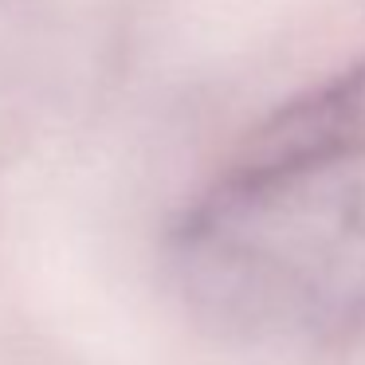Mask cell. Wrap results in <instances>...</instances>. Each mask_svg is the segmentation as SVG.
Returning a JSON list of instances; mask_svg holds the SVG:
<instances>
[{"instance_id":"2","label":"cell","mask_w":365,"mask_h":365,"mask_svg":"<svg viewBox=\"0 0 365 365\" xmlns=\"http://www.w3.org/2000/svg\"><path fill=\"white\" fill-rule=\"evenodd\" d=\"M365 161V59L283 103L224 169H349Z\"/></svg>"},{"instance_id":"1","label":"cell","mask_w":365,"mask_h":365,"mask_svg":"<svg viewBox=\"0 0 365 365\" xmlns=\"http://www.w3.org/2000/svg\"><path fill=\"white\" fill-rule=\"evenodd\" d=\"M169 279L205 330L255 349L365 334V181L349 169H224L173 220Z\"/></svg>"}]
</instances>
